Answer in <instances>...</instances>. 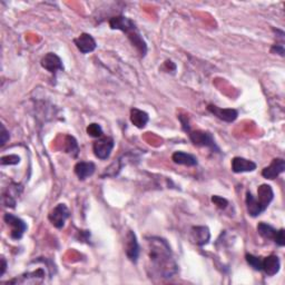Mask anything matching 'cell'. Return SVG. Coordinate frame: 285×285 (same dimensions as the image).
<instances>
[{
    "label": "cell",
    "instance_id": "obj_1",
    "mask_svg": "<svg viewBox=\"0 0 285 285\" xmlns=\"http://www.w3.org/2000/svg\"><path fill=\"white\" fill-rule=\"evenodd\" d=\"M146 244L149 275L161 278L173 277L179 271V265L167 240L163 237L150 236L146 237Z\"/></svg>",
    "mask_w": 285,
    "mask_h": 285
},
{
    "label": "cell",
    "instance_id": "obj_2",
    "mask_svg": "<svg viewBox=\"0 0 285 285\" xmlns=\"http://www.w3.org/2000/svg\"><path fill=\"white\" fill-rule=\"evenodd\" d=\"M109 27L112 29L123 31L124 34L127 35L128 40L142 57H145L147 54V43L143 39L141 33L136 27V24L130 18L125 16L113 17L109 19Z\"/></svg>",
    "mask_w": 285,
    "mask_h": 285
},
{
    "label": "cell",
    "instance_id": "obj_3",
    "mask_svg": "<svg viewBox=\"0 0 285 285\" xmlns=\"http://www.w3.org/2000/svg\"><path fill=\"white\" fill-rule=\"evenodd\" d=\"M274 199L273 188L269 184H262L257 188L256 198L250 191L246 193V211L252 217H257L267 211V208Z\"/></svg>",
    "mask_w": 285,
    "mask_h": 285
},
{
    "label": "cell",
    "instance_id": "obj_4",
    "mask_svg": "<svg viewBox=\"0 0 285 285\" xmlns=\"http://www.w3.org/2000/svg\"><path fill=\"white\" fill-rule=\"evenodd\" d=\"M191 142L198 147H206L213 151H220V148L215 143L212 133L207 130H193L188 133Z\"/></svg>",
    "mask_w": 285,
    "mask_h": 285
},
{
    "label": "cell",
    "instance_id": "obj_5",
    "mask_svg": "<svg viewBox=\"0 0 285 285\" xmlns=\"http://www.w3.org/2000/svg\"><path fill=\"white\" fill-rule=\"evenodd\" d=\"M4 221L6 222V224L11 227L10 237L12 239H15V240L21 239L25 232H26L27 229H28L26 222H25L24 220H21L20 217L16 216V215L10 214V213H6L5 214Z\"/></svg>",
    "mask_w": 285,
    "mask_h": 285
},
{
    "label": "cell",
    "instance_id": "obj_6",
    "mask_svg": "<svg viewBox=\"0 0 285 285\" xmlns=\"http://www.w3.org/2000/svg\"><path fill=\"white\" fill-rule=\"evenodd\" d=\"M48 274L47 269L38 268L35 271H27L20 276L15 277L14 280L9 281V284H37L45 282V277Z\"/></svg>",
    "mask_w": 285,
    "mask_h": 285
},
{
    "label": "cell",
    "instance_id": "obj_7",
    "mask_svg": "<svg viewBox=\"0 0 285 285\" xmlns=\"http://www.w3.org/2000/svg\"><path fill=\"white\" fill-rule=\"evenodd\" d=\"M114 146H115V141H114V138L108 136L100 137L96 142H94L93 151L98 160L106 161L107 158H109Z\"/></svg>",
    "mask_w": 285,
    "mask_h": 285
},
{
    "label": "cell",
    "instance_id": "obj_8",
    "mask_svg": "<svg viewBox=\"0 0 285 285\" xmlns=\"http://www.w3.org/2000/svg\"><path fill=\"white\" fill-rule=\"evenodd\" d=\"M71 216V212H69L68 207L66 206V204H60L56 205L50 213L48 214V220L50 223H52L56 229H62L65 226L66 221Z\"/></svg>",
    "mask_w": 285,
    "mask_h": 285
},
{
    "label": "cell",
    "instance_id": "obj_9",
    "mask_svg": "<svg viewBox=\"0 0 285 285\" xmlns=\"http://www.w3.org/2000/svg\"><path fill=\"white\" fill-rule=\"evenodd\" d=\"M125 253L130 262L137 263L139 254H141V246H139L136 234L133 231H128L126 234Z\"/></svg>",
    "mask_w": 285,
    "mask_h": 285
},
{
    "label": "cell",
    "instance_id": "obj_10",
    "mask_svg": "<svg viewBox=\"0 0 285 285\" xmlns=\"http://www.w3.org/2000/svg\"><path fill=\"white\" fill-rule=\"evenodd\" d=\"M40 65L43 69H46L50 74L56 75L57 72L64 71V65H62V60L58 55L55 53H48L42 57L40 60Z\"/></svg>",
    "mask_w": 285,
    "mask_h": 285
},
{
    "label": "cell",
    "instance_id": "obj_11",
    "mask_svg": "<svg viewBox=\"0 0 285 285\" xmlns=\"http://www.w3.org/2000/svg\"><path fill=\"white\" fill-rule=\"evenodd\" d=\"M207 111L210 112L212 115L217 117L218 119L223 120L225 123H233L235 122L238 117V112L234 108H221L216 105L210 104L207 106Z\"/></svg>",
    "mask_w": 285,
    "mask_h": 285
},
{
    "label": "cell",
    "instance_id": "obj_12",
    "mask_svg": "<svg viewBox=\"0 0 285 285\" xmlns=\"http://www.w3.org/2000/svg\"><path fill=\"white\" fill-rule=\"evenodd\" d=\"M74 43L81 54L93 53L97 47L96 40L94 39V37L92 35L87 33L80 34L77 38H75Z\"/></svg>",
    "mask_w": 285,
    "mask_h": 285
},
{
    "label": "cell",
    "instance_id": "obj_13",
    "mask_svg": "<svg viewBox=\"0 0 285 285\" xmlns=\"http://www.w3.org/2000/svg\"><path fill=\"white\" fill-rule=\"evenodd\" d=\"M285 170V161L283 158H274L268 167L263 168L262 176L264 179L273 181Z\"/></svg>",
    "mask_w": 285,
    "mask_h": 285
},
{
    "label": "cell",
    "instance_id": "obj_14",
    "mask_svg": "<svg viewBox=\"0 0 285 285\" xmlns=\"http://www.w3.org/2000/svg\"><path fill=\"white\" fill-rule=\"evenodd\" d=\"M191 240L198 246H204L210 243L211 232L207 226H193L191 229Z\"/></svg>",
    "mask_w": 285,
    "mask_h": 285
},
{
    "label": "cell",
    "instance_id": "obj_15",
    "mask_svg": "<svg viewBox=\"0 0 285 285\" xmlns=\"http://www.w3.org/2000/svg\"><path fill=\"white\" fill-rule=\"evenodd\" d=\"M257 165L253 161L246 160L244 157H234L232 160V170L234 173H249L254 172Z\"/></svg>",
    "mask_w": 285,
    "mask_h": 285
},
{
    "label": "cell",
    "instance_id": "obj_16",
    "mask_svg": "<svg viewBox=\"0 0 285 285\" xmlns=\"http://www.w3.org/2000/svg\"><path fill=\"white\" fill-rule=\"evenodd\" d=\"M281 269V261L277 255H270L263 258L262 271L268 276L276 275Z\"/></svg>",
    "mask_w": 285,
    "mask_h": 285
},
{
    "label": "cell",
    "instance_id": "obj_17",
    "mask_svg": "<svg viewBox=\"0 0 285 285\" xmlns=\"http://www.w3.org/2000/svg\"><path fill=\"white\" fill-rule=\"evenodd\" d=\"M96 165L93 162H78L74 167V172L79 181H85L94 175Z\"/></svg>",
    "mask_w": 285,
    "mask_h": 285
},
{
    "label": "cell",
    "instance_id": "obj_18",
    "mask_svg": "<svg viewBox=\"0 0 285 285\" xmlns=\"http://www.w3.org/2000/svg\"><path fill=\"white\" fill-rule=\"evenodd\" d=\"M172 161L175 164H179V165H184L188 167L196 166L199 164L196 156L192 154H187L185 151H175L172 155Z\"/></svg>",
    "mask_w": 285,
    "mask_h": 285
},
{
    "label": "cell",
    "instance_id": "obj_19",
    "mask_svg": "<svg viewBox=\"0 0 285 285\" xmlns=\"http://www.w3.org/2000/svg\"><path fill=\"white\" fill-rule=\"evenodd\" d=\"M130 122L137 128H144L149 122V116L146 112L138 108L130 109Z\"/></svg>",
    "mask_w": 285,
    "mask_h": 285
},
{
    "label": "cell",
    "instance_id": "obj_20",
    "mask_svg": "<svg viewBox=\"0 0 285 285\" xmlns=\"http://www.w3.org/2000/svg\"><path fill=\"white\" fill-rule=\"evenodd\" d=\"M257 232L263 238L274 240L277 230L274 229L272 225L264 223V222H261V223H258V225H257Z\"/></svg>",
    "mask_w": 285,
    "mask_h": 285
},
{
    "label": "cell",
    "instance_id": "obj_21",
    "mask_svg": "<svg viewBox=\"0 0 285 285\" xmlns=\"http://www.w3.org/2000/svg\"><path fill=\"white\" fill-rule=\"evenodd\" d=\"M65 153L69 154L72 157H77L79 154V146L76 138L67 135L65 139Z\"/></svg>",
    "mask_w": 285,
    "mask_h": 285
},
{
    "label": "cell",
    "instance_id": "obj_22",
    "mask_svg": "<svg viewBox=\"0 0 285 285\" xmlns=\"http://www.w3.org/2000/svg\"><path fill=\"white\" fill-rule=\"evenodd\" d=\"M86 130H87V134L94 138H100V137H103V134H104L103 128H101V126L97 123H92L88 125Z\"/></svg>",
    "mask_w": 285,
    "mask_h": 285
},
{
    "label": "cell",
    "instance_id": "obj_23",
    "mask_svg": "<svg viewBox=\"0 0 285 285\" xmlns=\"http://www.w3.org/2000/svg\"><path fill=\"white\" fill-rule=\"evenodd\" d=\"M245 258H246V262L249 263L251 268H253L255 271H262V261H263V259L261 257L255 256L253 254H246Z\"/></svg>",
    "mask_w": 285,
    "mask_h": 285
},
{
    "label": "cell",
    "instance_id": "obj_24",
    "mask_svg": "<svg viewBox=\"0 0 285 285\" xmlns=\"http://www.w3.org/2000/svg\"><path fill=\"white\" fill-rule=\"evenodd\" d=\"M20 162V157L17 155H8L2 157V165H16Z\"/></svg>",
    "mask_w": 285,
    "mask_h": 285
},
{
    "label": "cell",
    "instance_id": "obj_25",
    "mask_svg": "<svg viewBox=\"0 0 285 285\" xmlns=\"http://www.w3.org/2000/svg\"><path fill=\"white\" fill-rule=\"evenodd\" d=\"M212 202L214 203V205H216L218 208H221V210H225L227 205H229V201L217 195L212 196Z\"/></svg>",
    "mask_w": 285,
    "mask_h": 285
},
{
    "label": "cell",
    "instance_id": "obj_26",
    "mask_svg": "<svg viewBox=\"0 0 285 285\" xmlns=\"http://www.w3.org/2000/svg\"><path fill=\"white\" fill-rule=\"evenodd\" d=\"M2 131H0V146H5V144L7 143L9 141V138H10V135H9V131L6 129L5 127V125L2 124Z\"/></svg>",
    "mask_w": 285,
    "mask_h": 285
},
{
    "label": "cell",
    "instance_id": "obj_27",
    "mask_svg": "<svg viewBox=\"0 0 285 285\" xmlns=\"http://www.w3.org/2000/svg\"><path fill=\"white\" fill-rule=\"evenodd\" d=\"M274 242L278 245V246H284L285 245V231L284 229H281V230H277V233H276V236L274 238Z\"/></svg>",
    "mask_w": 285,
    "mask_h": 285
},
{
    "label": "cell",
    "instance_id": "obj_28",
    "mask_svg": "<svg viewBox=\"0 0 285 285\" xmlns=\"http://www.w3.org/2000/svg\"><path fill=\"white\" fill-rule=\"evenodd\" d=\"M271 53L272 54H277V55H280V56L283 57L284 54H285V49H284L283 43H275V45L272 46Z\"/></svg>",
    "mask_w": 285,
    "mask_h": 285
},
{
    "label": "cell",
    "instance_id": "obj_29",
    "mask_svg": "<svg viewBox=\"0 0 285 285\" xmlns=\"http://www.w3.org/2000/svg\"><path fill=\"white\" fill-rule=\"evenodd\" d=\"M179 118H180V120H181V124H182L183 130L186 131V133L191 131V127H189V125H188V118H187V116L183 117V116L181 115V116H179Z\"/></svg>",
    "mask_w": 285,
    "mask_h": 285
},
{
    "label": "cell",
    "instance_id": "obj_30",
    "mask_svg": "<svg viewBox=\"0 0 285 285\" xmlns=\"http://www.w3.org/2000/svg\"><path fill=\"white\" fill-rule=\"evenodd\" d=\"M6 269H7V261H6V258L3 256L2 257V271H0V277L4 276Z\"/></svg>",
    "mask_w": 285,
    "mask_h": 285
}]
</instances>
